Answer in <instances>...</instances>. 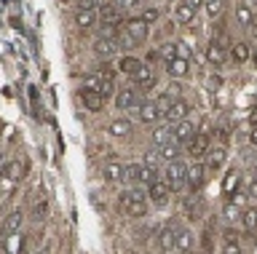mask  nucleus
Instances as JSON below:
<instances>
[{"label": "nucleus", "mask_w": 257, "mask_h": 254, "mask_svg": "<svg viewBox=\"0 0 257 254\" xmlns=\"http://www.w3.org/2000/svg\"><path fill=\"white\" fill-rule=\"evenodd\" d=\"M145 190L142 187H134V190H126V193L118 195V211L123 214V217H132V219H140L145 217V211H148V201H145Z\"/></svg>", "instance_id": "1"}, {"label": "nucleus", "mask_w": 257, "mask_h": 254, "mask_svg": "<svg viewBox=\"0 0 257 254\" xmlns=\"http://www.w3.org/2000/svg\"><path fill=\"white\" fill-rule=\"evenodd\" d=\"M166 185L172 187V193H177V190H182L185 187V182H188V166L185 163H180L174 158V161H169V166H166Z\"/></svg>", "instance_id": "2"}, {"label": "nucleus", "mask_w": 257, "mask_h": 254, "mask_svg": "<svg viewBox=\"0 0 257 254\" xmlns=\"http://www.w3.org/2000/svg\"><path fill=\"white\" fill-rule=\"evenodd\" d=\"M185 145H188V155L198 161V158H204V155L209 153V134H206V131L193 134V137L185 142Z\"/></svg>", "instance_id": "3"}, {"label": "nucleus", "mask_w": 257, "mask_h": 254, "mask_svg": "<svg viewBox=\"0 0 257 254\" xmlns=\"http://www.w3.org/2000/svg\"><path fill=\"white\" fill-rule=\"evenodd\" d=\"M148 195H150V203L166 206L169 198H172V187L166 185V179H156V182H153V185L148 187Z\"/></svg>", "instance_id": "4"}, {"label": "nucleus", "mask_w": 257, "mask_h": 254, "mask_svg": "<svg viewBox=\"0 0 257 254\" xmlns=\"http://www.w3.org/2000/svg\"><path fill=\"white\" fill-rule=\"evenodd\" d=\"M123 33L132 38L134 43H142L145 38H148V22H145L142 17H137V19H128L123 22Z\"/></svg>", "instance_id": "5"}, {"label": "nucleus", "mask_w": 257, "mask_h": 254, "mask_svg": "<svg viewBox=\"0 0 257 254\" xmlns=\"http://www.w3.org/2000/svg\"><path fill=\"white\" fill-rule=\"evenodd\" d=\"M115 105L118 110H137L142 105L140 94H137V89H118L115 91Z\"/></svg>", "instance_id": "6"}, {"label": "nucleus", "mask_w": 257, "mask_h": 254, "mask_svg": "<svg viewBox=\"0 0 257 254\" xmlns=\"http://www.w3.org/2000/svg\"><path fill=\"white\" fill-rule=\"evenodd\" d=\"M80 102L86 105L88 113H102V107H104V102H107V99H104L99 91H94V89H83V91H80Z\"/></svg>", "instance_id": "7"}, {"label": "nucleus", "mask_w": 257, "mask_h": 254, "mask_svg": "<svg viewBox=\"0 0 257 254\" xmlns=\"http://www.w3.org/2000/svg\"><path fill=\"white\" fill-rule=\"evenodd\" d=\"M193 134H196V126H193V121H188V118H182V121H177L172 126V139L180 142V145H185Z\"/></svg>", "instance_id": "8"}, {"label": "nucleus", "mask_w": 257, "mask_h": 254, "mask_svg": "<svg viewBox=\"0 0 257 254\" xmlns=\"http://www.w3.org/2000/svg\"><path fill=\"white\" fill-rule=\"evenodd\" d=\"M115 51H118V41H115V38H104V35L96 38V43H94V54H96L99 59H110Z\"/></svg>", "instance_id": "9"}, {"label": "nucleus", "mask_w": 257, "mask_h": 254, "mask_svg": "<svg viewBox=\"0 0 257 254\" xmlns=\"http://www.w3.org/2000/svg\"><path fill=\"white\" fill-rule=\"evenodd\" d=\"M188 113H190V105H188V102H185V99H172V107L166 110V115H164V118L174 126L177 121L188 118Z\"/></svg>", "instance_id": "10"}, {"label": "nucleus", "mask_w": 257, "mask_h": 254, "mask_svg": "<svg viewBox=\"0 0 257 254\" xmlns=\"http://www.w3.org/2000/svg\"><path fill=\"white\" fill-rule=\"evenodd\" d=\"M177 233H180V225H177V222H169V225L164 227V230H161V249H164V251H174V241H177Z\"/></svg>", "instance_id": "11"}, {"label": "nucleus", "mask_w": 257, "mask_h": 254, "mask_svg": "<svg viewBox=\"0 0 257 254\" xmlns=\"http://www.w3.org/2000/svg\"><path fill=\"white\" fill-rule=\"evenodd\" d=\"M166 73L172 75V78H185V75L190 73L188 59H185V57H174V59H169V62H166Z\"/></svg>", "instance_id": "12"}, {"label": "nucleus", "mask_w": 257, "mask_h": 254, "mask_svg": "<svg viewBox=\"0 0 257 254\" xmlns=\"http://www.w3.org/2000/svg\"><path fill=\"white\" fill-rule=\"evenodd\" d=\"M137 115H140L142 123H156L161 118V110L156 107V102H142V105L137 107Z\"/></svg>", "instance_id": "13"}, {"label": "nucleus", "mask_w": 257, "mask_h": 254, "mask_svg": "<svg viewBox=\"0 0 257 254\" xmlns=\"http://www.w3.org/2000/svg\"><path fill=\"white\" fill-rule=\"evenodd\" d=\"M225 158H228V153H225V147H214V150H209L206 153V171H217V169H222V163H225Z\"/></svg>", "instance_id": "14"}, {"label": "nucleus", "mask_w": 257, "mask_h": 254, "mask_svg": "<svg viewBox=\"0 0 257 254\" xmlns=\"http://www.w3.org/2000/svg\"><path fill=\"white\" fill-rule=\"evenodd\" d=\"M128 78H132L137 86H142V89H150V86H156V75H153V70H150V67H145V65L137 70L134 75H128Z\"/></svg>", "instance_id": "15"}, {"label": "nucleus", "mask_w": 257, "mask_h": 254, "mask_svg": "<svg viewBox=\"0 0 257 254\" xmlns=\"http://www.w3.org/2000/svg\"><path fill=\"white\" fill-rule=\"evenodd\" d=\"M96 11L94 9H80L78 14H75V25L80 27V30H91L94 25H96Z\"/></svg>", "instance_id": "16"}, {"label": "nucleus", "mask_w": 257, "mask_h": 254, "mask_svg": "<svg viewBox=\"0 0 257 254\" xmlns=\"http://www.w3.org/2000/svg\"><path fill=\"white\" fill-rule=\"evenodd\" d=\"M204 174H206V166H201V163H196L193 169H188V182H185V187L198 190L201 182H204Z\"/></svg>", "instance_id": "17"}, {"label": "nucleus", "mask_w": 257, "mask_h": 254, "mask_svg": "<svg viewBox=\"0 0 257 254\" xmlns=\"http://www.w3.org/2000/svg\"><path fill=\"white\" fill-rule=\"evenodd\" d=\"M0 174H3V179H8V182H19V179L24 177V166H22L19 161H8Z\"/></svg>", "instance_id": "18"}, {"label": "nucleus", "mask_w": 257, "mask_h": 254, "mask_svg": "<svg viewBox=\"0 0 257 254\" xmlns=\"http://www.w3.org/2000/svg\"><path fill=\"white\" fill-rule=\"evenodd\" d=\"M19 227H22V211L16 209V211H11L3 219V233L6 235H16V233H19Z\"/></svg>", "instance_id": "19"}, {"label": "nucleus", "mask_w": 257, "mask_h": 254, "mask_svg": "<svg viewBox=\"0 0 257 254\" xmlns=\"http://www.w3.org/2000/svg\"><path fill=\"white\" fill-rule=\"evenodd\" d=\"M132 121H126V118H118V121H112L107 126V134L110 137H126V134H132Z\"/></svg>", "instance_id": "20"}, {"label": "nucleus", "mask_w": 257, "mask_h": 254, "mask_svg": "<svg viewBox=\"0 0 257 254\" xmlns=\"http://www.w3.org/2000/svg\"><path fill=\"white\" fill-rule=\"evenodd\" d=\"M96 17L102 22H120V9L115 3H102L99 11H96Z\"/></svg>", "instance_id": "21"}, {"label": "nucleus", "mask_w": 257, "mask_h": 254, "mask_svg": "<svg viewBox=\"0 0 257 254\" xmlns=\"http://www.w3.org/2000/svg\"><path fill=\"white\" fill-rule=\"evenodd\" d=\"M206 59L214 62V65H222L225 59H228V49H222V46H217L214 41L206 46Z\"/></svg>", "instance_id": "22"}, {"label": "nucleus", "mask_w": 257, "mask_h": 254, "mask_svg": "<svg viewBox=\"0 0 257 254\" xmlns=\"http://www.w3.org/2000/svg\"><path fill=\"white\" fill-rule=\"evenodd\" d=\"M238 185H241V171L230 169L228 174H225V179H222V193H225V195H230L233 190H238Z\"/></svg>", "instance_id": "23"}, {"label": "nucleus", "mask_w": 257, "mask_h": 254, "mask_svg": "<svg viewBox=\"0 0 257 254\" xmlns=\"http://www.w3.org/2000/svg\"><path fill=\"white\" fill-rule=\"evenodd\" d=\"M190 249H193V233L185 230V227H180L177 241H174V251H190Z\"/></svg>", "instance_id": "24"}, {"label": "nucleus", "mask_w": 257, "mask_h": 254, "mask_svg": "<svg viewBox=\"0 0 257 254\" xmlns=\"http://www.w3.org/2000/svg\"><path fill=\"white\" fill-rule=\"evenodd\" d=\"M107 83H115V81H104L99 73H88L83 75V89H94V91H102Z\"/></svg>", "instance_id": "25"}, {"label": "nucleus", "mask_w": 257, "mask_h": 254, "mask_svg": "<svg viewBox=\"0 0 257 254\" xmlns=\"http://www.w3.org/2000/svg\"><path fill=\"white\" fill-rule=\"evenodd\" d=\"M174 17H177L180 25H188V22H193V17H196V9H190L185 0H180V3H177V9H174Z\"/></svg>", "instance_id": "26"}, {"label": "nucleus", "mask_w": 257, "mask_h": 254, "mask_svg": "<svg viewBox=\"0 0 257 254\" xmlns=\"http://www.w3.org/2000/svg\"><path fill=\"white\" fill-rule=\"evenodd\" d=\"M102 174H104V179H107V182H120V179H123V166L115 163V161H110V163H104Z\"/></svg>", "instance_id": "27"}, {"label": "nucleus", "mask_w": 257, "mask_h": 254, "mask_svg": "<svg viewBox=\"0 0 257 254\" xmlns=\"http://www.w3.org/2000/svg\"><path fill=\"white\" fill-rule=\"evenodd\" d=\"M161 150H158V155L164 158V161H174L177 155H180V142H174V139H169V142H164V145H158Z\"/></svg>", "instance_id": "28"}, {"label": "nucleus", "mask_w": 257, "mask_h": 254, "mask_svg": "<svg viewBox=\"0 0 257 254\" xmlns=\"http://www.w3.org/2000/svg\"><path fill=\"white\" fill-rule=\"evenodd\" d=\"M156 179H161L156 166H142V171H140V182H137V185H142L145 190H148V187H150Z\"/></svg>", "instance_id": "29"}, {"label": "nucleus", "mask_w": 257, "mask_h": 254, "mask_svg": "<svg viewBox=\"0 0 257 254\" xmlns=\"http://www.w3.org/2000/svg\"><path fill=\"white\" fill-rule=\"evenodd\" d=\"M225 243H222V251L225 254H236L241 251V243H238V233H233V230H225Z\"/></svg>", "instance_id": "30"}, {"label": "nucleus", "mask_w": 257, "mask_h": 254, "mask_svg": "<svg viewBox=\"0 0 257 254\" xmlns=\"http://www.w3.org/2000/svg\"><path fill=\"white\" fill-rule=\"evenodd\" d=\"M238 219H241V225H244L246 233H254L257 230V209H244Z\"/></svg>", "instance_id": "31"}, {"label": "nucleus", "mask_w": 257, "mask_h": 254, "mask_svg": "<svg viewBox=\"0 0 257 254\" xmlns=\"http://www.w3.org/2000/svg\"><path fill=\"white\" fill-rule=\"evenodd\" d=\"M230 59L236 62V65H244L249 59V46L246 43H233L230 46Z\"/></svg>", "instance_id": "32"}, {"label": "nucleus", "mask_w": 257, "mask_h": 254, "mask_svg": "<svg viewBox=\"0 0 257 254\" xmlns=\"http://www.w3.org/2000/svg\"><path fill=\"white\" fill-rule=\"evenodd\" d=\"M204 9L209 19H220L225 11V0H204Z\"/></svg>", "instance_id": "33"}, {"label": "nucleus", "mask_w": 257, "mask_h": 254, "mask_svg": "<svg viewBox=\"0 0 257 254\" xmlns=\"http://www.w3.org/2000/svg\"><path fill=\"white\" fill-rule=\"evenodd\" d=\"M169 139H172V123H161L153 129V142H156V145H164Z\"/></svg>", "instance_id": "34"}, {"label": "nucleus", "mask_w": 257, "mask_h": 254, "mask_svg": "<svg viewBox=\"0 0 257 254\" xmlns=\"http://www.w3.org/2000/svg\"><path fill=\"white\" fill-rule=\"evenodd\" d=\"M236 22H238V27H252V22H254V14L249 6H238L236 9Z\"/></svg>", "instance_id": "35"}, {"label": "nucleus", "mask_w": 257, "mask_h": 254, "mask_svg": "<svg viewBox=\"0 0 257 254\" xmlns=\"http://www.w3.org/2000/svg\"><path fill=\"white\" fill-rule=\"evenodd\" d=\"M140 67H142V62H140V59H134V57H123V59L118 62V70H120L123 75H134Z\"/></svg>", "instance_id": "36"}, {"label": "nucleus", "mask_w": 257, "mask_h": 254, "mask_svg": "<svg viewBox=\"0 0 257 254\" xmlns=\"http://www.w3.org/2000/svg\"><path fill=\"white\" fill-rule=\"evenodd\" d=\"M140 171H142L140 163H128V166H123V182H132V185H137V182H140Z\"/></svg>", "instance_id": "37"}, {"label": "nucleus", "mask_w": 257, "mask_h": 254, "mask_svg": "<svg viewBox=\"0 0 257 254\" xmlns=\"http://www.w3.org/2000/svg\"><path fill=\"white\" fill-rule=\"evenodd\" d=\"M222 217L228 219V222H236L238 217H241V206L236 203V201H228L222 206Z\"/></svg>", "instance_id": "38"}, {"label": "nucleus", "mask_w": 257, "mask_h": 254, "mask_svg": "<svg viewBox=\"0 0 257 254\" xmlns=\"http://www.w3.org/2000/svg\"><path fill=\"white\" fill-rule=\"evenodd\" d=\"M118 25H123V22H102V27H99V35L104 38H118Z\"/></svg>", "instance_id": "39"}, {"label": "nucleus", "mask_w": 257, "mask_h": 254, "mask_svg": "<svg viewBox=\"0 0 257 254\" xmlns=\"http://www.w3.org/2000/svg\"><path fill=\"white\" fill-rule=\"evenodd\" d=\"M172 99H174V97H172L169 91H166V94H158V97L153 99V102H156V107L161 110V115H166V110L172 107Z\"/></svg>", "instance_id": "40"}, {"label": "nucleus", "mask_w": 257, "mask_h": 254, "mask_svg": "<svg viewBox=\"0 0 257 254\" xmlns=\"http://www.w3.org/2000/svg\"><path fill=\"white\" fill-rule=\"evenodd\" d=\"M46 211H48V203H46V198H38L35 201V206H32V219L35 222H40L46 217Z\"/></svg>", "instance_id": "41"}, {"label": "nucleus", "mask_w": 257, "mask_h": 254, "mask_svg": "<svg viewBox=\"0 0 257 254\" xmlns=\"http://www.w3.org/2000/svg\"><path fill=\"white\" fill-rule=\"evenodd\" d=\"M185 209H188V217H190V219H201V214H204V206H201L198 198L188 201V206H185Z\"/></svg>", "instance_id": "42"}, {"label": "nucleus", "mask_w": 257, "mask_h": 254, "mask_svg": "<svg viewBox=\"0 0 257 254\" xmlns=\"http://www.w3.org/2000/svg\"><path fill=\"white\" fill-rule=\"evenodd\" d=\"M212 41H214L217 46H222V49H230V46H233V41H230V35H228V33H225V30H217V33H214V38H212Z\"/></svg>", "instance_id": "43"}, {"label": "nucleus", "mask_w": 257, "mask_h": 254, "mask_svg": "<svg viewBox=\"0 0 257 254\" xmlns=\"http://www.w3.org/2000/svg\"><path fill=\"white\" fill-rule=\"evenodd\" d=\"M161 57H164L166 62H169V59H174V57H177V43H166L164 49H161Z\"/></svg>", "instance_id": "44"}, {"label": "nucleus", "mask_w": 257, "mask_h": 254, "mask_svg": "<svg viewBox=\"0 0 257 254\" xmlns=\"http://www.w3.org/2000/svg\"><path fill=\"white\" fill-rule=\"evenodd\" d=\"M96 73H99V75L104 78V81H115V70H112L110 65H102L99 70H96Z\"/></svg>", "instance_id": "45"}, {"label": "nucleus", "mask_w": 257, "mask_h": 254, "mask_svg": "<svg viewBox=\"0 0 257 254\" xmlns=\"http://www.w3.org/2000/svg\"><path fill=\"white\" fill-rule=\"evenodd\" d=\"M158 17H161V14H158V9H148V11L142 14V19L148 22V25H153V22H158Z\"/></svg>", "instance_id": "46"}, {"label": "nucleus", "mask_w": 257, "mask_h": 254, "mask_svg": "<svg viewBox=\"0 0 257 254\" xmlns=\"http://www.w3.org/2000/svg\"><path fill=\"white\" fill-rule=\"evenodd\" d=\"M246 198H257V177L249 179V185H246Z\"/></svg>", "instance_id": "47"}, {"label": "nucleus", "mask_w": 257, "mask_h": 254, "mask_svg": "<svg viewBox=\"0 0 257 254\" xmlns=\"http://www.w3.org/2000/svg\"><path fill=\"white\" fill-rule=\"evenodd\" d=\"M158 150H148V155H145V163H148V166H156L158 163Z\"/></svg>", "instance_id": "48"}, {"label": "nucleus", "mask_w": 257, "mask_h": 254, "mask_svg": "<svg viewBox=\"0 0 257 254\" xmlns=\"http://www.w3.org/2000/svg\"><path fill=\"white\" fill-rule=\"evenodd\" d=\"M112 3H115L118 9H132V6H137V0H112Z\"/></svg>", "instance_id": "49"}, {"label": "nucleus", "mask_w": 257, "mask_h": 254, "mask_svg": "<svg viewBox=\"0 0 257 254\" xmlns=\"http://www.w3.org/2000/svg\"><path fill=\"white\" fill-rule=\"evenodd\" d=\"M180 91H182V86H180V83H172V86H169V94H172L174 99L180 97Z\"/></svg>", "instance_id": "50"}, {"label": "nucleus", "mask_w": 257, "mask_h": 254, "mask_svg": "<svg viewBox=\"0 0 257 254\" xmlns=\"http://www.w3.org/2000/svg\"><path fill=\"white\" fill-rule=\"evenodd\" d=\"M185 3H188V6H190V9H196V11H198V9H201V6H204V0H185Z\"/></svg>", "instance_id": "51"}, {"label": "nucleus", "mask_w": 257, "mask_h": 254, "mask_svg": "<svg viewBox=\"0 0 257 254\" xmlns=\"http://www.w3.org/2000/svg\"><path fill=\"white\" fill-rule=\"evenodd\" d=\"M249 142L257 147V126H252V131H249Z\"/></svg>", "instance_id": "52"}, {"label": "nucleus", "mask_w": 257, "mask_h": 254, "mask_svg": "<svg viewBox=\"0 0 257 254\" xmlns=\"http://www.w3.org/2000/svg\"><path fill=\"white\" fill-rule=\"evenodd\" d=\"M249 123H252V126H257V107L252 110V113H249Z\"/></svg>", "instance_id": "53"}, {"label": "nucleus", "mask_w": 257, "mask_h": 254, "mask_svg": "<svg viewBox=\"0 0 257 254\" xmlns=\"http://www.w3.org/2000/svg\"><path fill=\"white\" fill-rule=\"evenodd\" d=\"M62 3H72V0H62Z\"/></svg>", "instance_id": "54"}, {"label": "nucleus", "mask_w": 257, "mask_h": 254, "mask_svg": "<svg viewBox=\"0 0 257 254\" xmlns=\"http://www.w3.org/2000/svg\"><path fill=\"white\" fill-rule=\"evenodd\" d=\"M254 166H257V155H254Z\"/></svg>", "instance_id": "55"}, {"label": "nucleus", "mask_w": 257, "mask_h": 254, "mask_svg": "<svg viewBox=\"0 0 257 254\" xmlns=\"http://www.w3.org/2000/svg\"><path fill=\"white\" fill-rule=\"evenodd\" d=\"M254 62H257V54H254Z\"/></svg>", "instance_id": "56"}]
</instances>
